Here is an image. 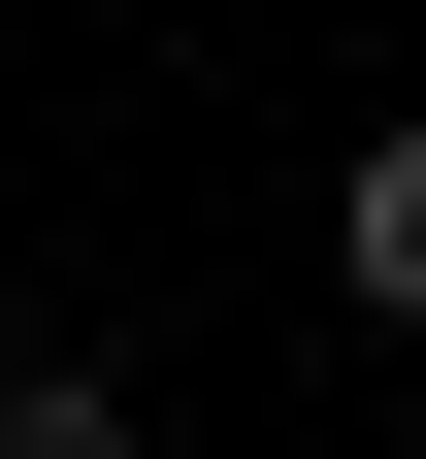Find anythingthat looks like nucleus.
Returning <instances> with one entry per match:
<instances>
[{
  "mask_svg": "<svg viewBox=\"0 0 426 459\" xmlns=\"http://www.w3.org/2000/svg\"><path fill=\"white\" fill-rule=\"evenodd\" d=\"M328 296H361V328H426V132H361V197H328Z\"/></svg>",
  "mask_w": 426,
  "mask_h": 459,
  "instance_id": "f257e3e1",
  "label": "nucleus"
},
{
  "mask_svg": "<svg viewBox=\"0 0 426 459\" xmlns=\"http://www.w3.org/2000/svg\"><path fill=\"white\" fill-rule=\"evenodd\" d=\"M0 459H132V394H66V361H33V394H0Z\"/></svg>",
  "mask_w": 426,
  "mask_h": 459,
  "instance_id": "f03ea898",
  "label": "nucleus"
}]
</instances>
